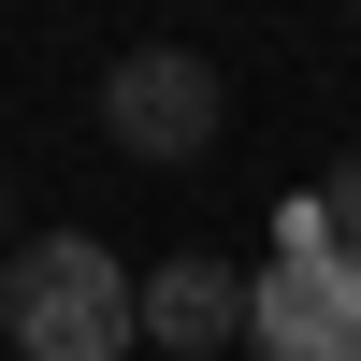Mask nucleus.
<instances>
[{"instance_id":"nucleus-1","label":"nucleus","mask_w":361,"mask_h":361,"mask_svg":"<svg viewBox=\"0 0 361 361\" xmlns=\"http://www.w3.org/2000/svg\"><path fill=\"white\" fill-rule=\"evenodd\" d=\"M0 347L15 361H130L145 347V275L87 231H44L0 275Z\"/></svg>"},{"instance_id":"nucleus-2","label":"nucleus","mask_w":361,"mask_h":361,"mask_svg":"<svg viewBox=\"0 0 361 361\" xmlns=\"http://www.w3.org/2000/svg\"><path fill=\"white\" fill-rule=\"evenodd\" d=\"M289 246L260 260L246 347L260 361H361V246H333V202H289Z\"/></svg>"},{"instance_id":"nucleus-3","label":"nucleus","mask_w":361,"mask_h":361,"mask_svg":"<svg viewBox=\"0 0 361 361\" xmlns=\"http://www.w3.org/2000/svg\"><path fill=\"white\" fill-rule=\"evenodd\" d=\"M102 130L130 145V159H202V145H217V58H188V44L116 58L102 73Z\"/></svg>"},{"instance_id":"nucleus-4","label":"nucleus","mask_w":361,"mask_h":361,"mask_svg":"<svg viewBox=\"0 0 361 361\" xmlns=\"http://www.w3.org/2000/svg\"><path fill=\"white\" fill-rule=\"evenodd\" d=\"M246 304H260V275H231V260L173 246L159 275H145V347H173V361H217V347H246Z\"/></svg>"},{"instance_id":"nucleus-5","label":"nucleus","mask_w":361,"mask_h":361,"mask_svg":"<svg viewBox=\"0 0 361 361\" xmlns=\"http://www.w3.org/2000/svg\"><path fill=\"white\" fill-rule=\"evenodd\" d=\"M318 202H333V246H361V145L333 159V188H318Z\"/></svg>"},{"instance_id":"nucleus-6","label":"nucleus","mask_w":361,"mask_h":361,"mask_svg":"<svg viewBox=\"0 0 361 361\" xmlns=\"http://www.w3.org/2000/svg\"><path fill=\"white\" fill-rule=\"evenodd\" d=\"M0 361H15V347H0Z\"/></svg>"}]
</instances>
